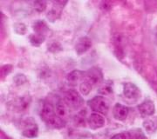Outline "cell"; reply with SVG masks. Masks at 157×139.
<instances>
[{
  "mask_svg": "<svg viewBox=\"0 0 157 139\" xmlns=\"http://www.w3.org/2000/svg\"><path fill=\"white\" fill-rule=\"evenodd\" d=\"M43 121L52 128L61 129L66 125V120L58 116L55 108L49 102H45L40 112Z\"/></svg>",
  "mask_w": 157,
  "mask_h": 139,
  "instance_id": "6da1fadb",
  "label": "cell"
},
{
  "mask_svg": "<svg viewBox=\"0 0 157 139\" xmlns=\"http://www.w3.org/2000/svg\"><path fill=\"white\" fill-rule=\"evenodd\" d=\"M88 105L92 111H94L95 113L101 114V115L107 114L108 109H109L107 100L101 96H96L94 98L89 100Z\"/></svg>",
  "mask_w": 157,
  "mask_h": 139,
  "instance_id": "7a4b0ae2",
  "label": "cell"
},
{
  "mask_svg": "<svg viewBox=\"0 0 157 139\" xmlns=\"http://www.w3.org/2000/svg\"><path fill=\"white\" fill-rule=\"evenodd\" d=\"M64 101L67 104L68 107L73 108V109H79L83 104V98L81 95L78 93V91L71 90L66 92L64 97Z\"/></svg>",
  "mask_w": 157,
  "mask_h": 139,
  "instance_id": "3957f363",
  "label": "cell"
},
{
  "mask_svg": "<svg viewBox=\"0 0 157 139\" xmlns=\"http://www.w3.org/2000/svg\"><path fill=\"white\" fill-rule=\"evenodd\" d=\"M85 79L92 84L93 87L101 85L103 83V73L101 68L99 67H92L86 72Z\"/></svg>",
  "mask_w": 157,
  "mask_h": 139,
  "instance_id": "277c9868",
  "label": "cell"
},
{
  "mask_svg": "<svg viewBox=\"0 0 157 139\" xmlns=\"http://www.w3.org/2000/svg\"><path fill=\"white\" fill-rule=\"evenodd\" d=\"M67 4V2H62V1H57L53 2V6L51 9V11L47 13L46 17L50 20L51 22H54L57 19H59L61 16L62 10L64 9V6Z\"/></svg>",
  "mask_w": 157,
  "mask_h": 139,
  "instance_id": "5b68a950",
  "label": "cell"
},
{
  "mask_svg": "<svg viewBox=\"0 0 157 139\" xmlns=\"http://www.w3.org/2000/svg\"><path fill=\"white\" fill-rule=\"evenodd\" d=\"M123 94L128 99L136 100L140 97V89L133 83H126L123 85Z\"/></svg>",
  "mask_w": 157,
  "mask_h": 139,
  "instance_id": "8992f818",
  "label": "cell"
},
{
  "mask_svg": "<svg viewBox=\"0 0 157 139\" xmlns=\"http://www.w3.org/2000/svg\"><path fill=\"white\" fill-rule=\"evenodd\" d=\"M87 123L90 129L92 130H97V129L102 128L105 125V118L102 115L98 113H93L87 118Z\"/></svg>",
  "mask_w": 157,
  "mask_h": 139,
  "instance_id": "52a82bcc",
  "label": "cell"
},
{
  "mask_svg": "<svg viewBox=\"0 0 157 139\" xmlns=\"http://www.w3.org/2000/svg\"><path fill=\"white\" fill-rule=\"evenodd\" d=\"M129 113V109L127 106L123 105L121 104H115L113 108V117L119 120V121H124L128 116Z\"/></svg>",
  "mask_w": 157,
  "mask_h": 139,
  "instance_id": "ba28073f",
  "label": "cell"
},
{
  "mask_svg": "<svg viewBox=\"0 0 157 139\" xmlns=\"http://www.w3.org/2000/svg\"><path fill=\"white\" fill-rule=\"evenodd\" d=\"M85 78H86V72L79 70H75L67 76V81L69 85L76 86L78 83H81Z\"/></svg>",
  "mask_w": 157,
  "mask_h": 139,
  "instance_id": "9c48e42d",
  "label": "cell"
},
{
  "mask_svg": "<svg viewBox=\"0 0 157 139\" xmlns=\"http://www.w3.org/2000/svg\"><path fill=\"white\" fill-rule=\"evenodd\" d=\"M92 46V40L88 37H82L78 39L75 45V50L78 55H82L86 52Z\"/></svg>",
  "mask_w": 157,
  "mask_h": 139,
  "instance_id": "30bf717a",
  "label": "cell"
},
{
  "mask_svg": "<svg viewBox=\"0 0 157 139\" xmlns=\"http://www.w3.org/2000/svg\"><path fill=\"white\" fill-rule=\"evenodd\" d=\"M138 111L142 117H150L155 113V104L152 101L147 100L138 106Z\"/></svg>",
  "mask_w": 157,
  "mask_h": 139,
  "instance_id": "8fae6325",
  "label": "cell"
},
{
  "mask_svg": "<svg viewBox=\"0 0 157 139\" xmlns=\"http://www.w3.org/2000/svg\"><path fill=\"white\" fill-rule=\"evenodd\" d=\"M38 132H39V129L36 123H28V126L25 127L23 130V136H25V137L28 138H33L35 137L38 136Z\"/></svg>",
  "mask_w": 157,
  "mask_h": 139,
  "instance_id": "7c38bea8",
  "label": "cell"
},
{
  "mask_svg": "<svg viewBox=\"0 0 157 139\" xmlns=\"http://www.w3.org/2000/svg\"><path fill=\"white\" fill-rule=\"evenodd\" d=\"M68 105L66 104V102L63 101H59L56 104V107H55V111H56V113L58 116H59L60 117H62L63 119L66 120V118L68 116V110H67Z\"/></svg>",
  "mask_w": 157,
  "mask_h": 139,
  "instance_id": "4fadbf2b",
  "label": "cell"
},
{
  "mask_svg": "<svg viewBox=\"0 0 157 139\" xmlns=\"http://www.w3.org/2000/svg\"><path fill=\"white\" fill-rule=\"evenodd\" d=\"M143 127L148 133H154L157 130V117L147 118L143 122Z\"/></svg>",
  "mask_w": 157,
  "mask_h": 139,
  "instance_id": "5bb4252c",
  "label": "cell"
},
{
  "mask_svg": "<svg viewBox=\"0 0 157 139\" xmlns=\"http://www.w3.org/2000/svg\"><path fill=\"white\" fill-rule=\"evenodd\" d=\"M141 134L140 132L138 133H132V132H122L113 136L111 139H140Z\"/></svg>",
  "mask_w": 157,
  "mask_h": 139,
  "instance_id": "9a60e30c",
  "label": "cell"
},
{
  "mask_svg": "<svg viewBox=\"0 0 157 139\" xmlns=\"http://www.w3.org/2000/svg\"><path fill=\"white\" fill-rule=\"evenodd\" d=\"M113 82H111V81H106V82H103L100 85L99 92H100V94L106 96V95L111 94L113 92Z\"/></svg>",
  "mask_w": 157,
  "mask_h": 139,
  "instance_id": "2e32d148",
  "label": "cell"
},
{
  "mask_svg": "<svg viewBox=\"0 0 157 139\" xmlns=\"http://www.w3.org/2000/svg\"><path fill=\"white\" fill-rule=\"evenodd\" d=\"M33 30L35 31L36 33L42 34L44 35L45 32H46L48 31V28H47V25L45 24V21L43 20H38L33 24Z\"/></svg>",
  "mask_w": 157,
  "mask_h": 139,
  "instance_id": "e0dca14e",
  "label": "cell"
},
{
  "mask_svg": "<svg viewBox=\"0 0 157 139\" xmlns=\"http://www.w3.org/2000/svg\"><path fill=\"white\" fill-rule=\"evenodd\" d=\"M45 35H42V34L35 33L32 34L30 36V42L34 46H39V45H40L45 41Z\"/></svg>",
  "mask_w": 157,
  "mask_h": 139,
  "instance_id": "ac0fdd59",
  "label": "cell"
},
{
  "mask_svg": "<svg viewBox=\"0 0 157 139\" xmlns=\"http://www.w3.org/2000/svg\"><path fill=\"white\" fill-rule=\"evenodd\" d=\"M93 88H94V87L92 86V84H90L86 79H84V80L81 82L80 85H79L80 92H81V94L84 95V96H86V95L89 94Z\"/></svg>",
  "mask_w": 157,
  "mask_h": 139,
  "instance_id": "d6986e66",
  "label": "cell"
},
{
  "mask_svg": "<svg viewBox=\"0 0 157 139\" xmlns=\"http://www.w3.org/2000/svg\"><path fill=\"white\" fill-rule=\"evenodd\" d=\"M84 111H82V112H79L78 115L74 118V123L76 124V126H85V115L86 112H83Z\"/></svg>",
  "mask_w": 157,
  "mask_h": 139,
  "instance_id": "ffe728a7",
  "label": "cell"
},
{
  "mask_svg": "<svg viewBox=\"0 0 157 139\" xmlns=\"http://www.w3.org/2000/svg\"><path fill=\"white\" fill-rule=\"evenodd\" d=\"M14 31L19 35H24L26 32V26L23 23H17L14 24Z\"/></svg>",
  "mask_w": 157,
  "mask_h": 139,
  "instance_id": "44dd1931",
  "label": "cell"
},
{
  "mask_svg": "<svg viewBox=\"0 0 157 139\" xmlns=\"http://www.w3.org/2000/svg\"><path fill=\"white\" fill-rule=\"evenodd\" d=\"M34 9L38 12H43L46 8V2L45 1H36L33 4Z\"/></svg>",
  "mask_w": 157,
  "mask_h": 139,
  "instance_id": "7402d4cb",
  "label": "cell"
},
{
  "mask_svg": "<svg viewBox=\"0 0 157 139\" xmlns=\"http://www.w3.org/2000/svg\"><path fill=\"white\" fill-rule=\"evenodd\" d=\"M27 80H26V78H25V75H23V74H17V76L15 77L14 78V82L16 83L17 85H21V84H24V83H25Z\"/></svg>",
  "mask_w": 157,
  "mask_h": 139,
  "instance_id": "603a6c76",
  "label": "cell"
},
{
  "mask_svg": "<svg viewBox=\"0 0 157 139\" xmlns=\"http://www.w3.org/2000/svg\"><path fill=\"white\" fill-rule=\"evenodd\" d=\"M11 70H12V66L10 64H6L4 65L1 69V74H2V78H4L6 76H7L9 73L11 72Z\"/></svg>",
  "mask_w": 157,
  "mask_h": 139,
  "instance_id": "cb8c5ba5",
  "label": "cell"
},
{
  "mask_svg": "<svg viewBox=\"0 0 157 139\" xmlns=\"http://www.w3.org/2000/svg\"><path fill=\"white\" fill-rule=\"evenodd\" d=\"M155 39H156V41H157V29H156V31H155Z\"/></svg>",
  "mask_w": 157,
  "mask_h": 139,
  "instance_id": "d4e9b609",
  "label": "cell"
}]
</instances>
